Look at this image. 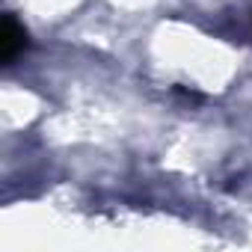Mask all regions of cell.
<instances>
[{"label":"cell","mask_w":252,"mask_h":252,"mask_svg":"<svg viewBox=\"0 0 252 252\" xmlns=\"http://www.w3.org/2000/svg\"><path fill=\"white\" fill-rule=\"evenodd\" d=\"M27 48V30L18 24L15 15H6L3 18V30H0V60L3 65H12Z\"/></svg>","instance_id":"cell-1"}]
</instances>
